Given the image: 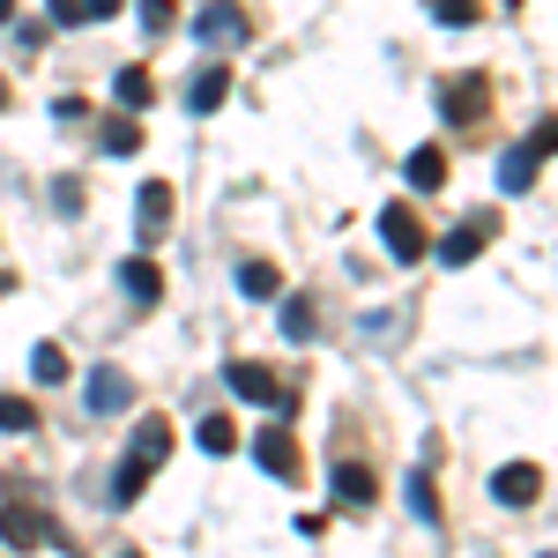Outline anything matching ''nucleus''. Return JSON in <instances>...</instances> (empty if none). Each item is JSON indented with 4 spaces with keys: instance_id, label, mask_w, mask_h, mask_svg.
<instances>
[{
    "instance_id": "obj_20",
    "label": "nucleus",
    "mask_w": 558,
    "mask_h": 558,
    "mask_svg": "<svg viewBox=\"0 0 558 558\" xmlns=\"http://www.w3.org/2000/svg\"><path fill=\"white\" fill-rule=\"evenodd\" d=\"M120 105H128V112H142V105H149V97H157V83H149V68H120Z\"/></svg>"
},
{
    "instance_id": "obj_3",
    "label": "nucleus",
    "mask_w": 558,
    "mask_h": 558,
    "mask_svg": "<svg viewBox=\"0 0 558 558\" xmlns=\"http://www.w3.org/2000/svg\"><path fill=\"white\" fill-rule=\"evenodd\" d=\"M484 239H499V216H470V223H454V231L439 239V260H447V268H470V260L484 254Z\"/></svg>"
},
{
    "instance_id": "obj_26",
    "label": "nucleus",
    "mask_w": 558,
    "mask_h": 558,
    "mask_svg": "<svg viewBox=\"0 0 558 558\" xmlns=\"http://www.w3.org/2000/svg\"><path fill=\"white\" fill-rule=\"evenodd\" d=\"M172 15H179L172 0H142V31H172Z\"/></svg>"
},
{
    "instance_id": "obj_17",
    "label": "nucleus",
    "mask_w": 558,
    "mask_h": 558,
    "mask_svg": "<svg viewBox=\"0 0 558 558\" xmlns=\"http://www.w3.org/2000/svg\"><path fill=\"white\" fill-rule=\"evenodd\" d=\"M165 216H172V186H165V179H149V186H142V239H157V231H165Z\"/></svg>"
},
{
    "instance_id": "obj_18",
    "label": "nucleus",
    "mask_w": 558,
    "mask_h": 558,
    "mask_svg": "<svg viewBox=\"0 0 558 558\" xmlns=\"http://www.w3.org/2000/svg\"><path fill=\"white\" fill-rule=\"evenodd\" d=\"M97 142H105V157H134L142 149V120H105Z\"/></svg>"
},
{
    "instance_id": "obj_5",
    "label": "nucleus",
    "mask_w": 558,
    "mask_h": 558,
    "mask_svg": "<svg viewBox=\"0 0 558 558\" xmlns=\"http://www.w3.org/2000/svg\"><path fill=\"white\" fill-rule=\"evenodd\" d=\"M254 462L268 476H283V484H291V476H299V439H291V425H260L254 432Z\"/></svg>"
},
{
    "instance_id": "obj_14",
    "label": "nucleus",
    "mask_w": 558,
    "mask_h": 558,
    "mask_svg": "<svg viewBox=\"0 0 558 558\" xmlns=\"http://www.w3.org/2000/svg\"><path fill=\"white\" fill-rule=\"evenodd\" d=\"M120 283H128V299H134V305H157V299H165V276H157V260H142V254H128Z\"/></svg>"
},
{
    "instance_id": "obj_28",
    "label": "nucleus",
    "mask_w": 558,
    "mask_h": 558,
    "mask_svg": "<svg viewBox=\"0 0 558 558\" xmlns=\"http://www.w3.org/2000/svg\"><path fill=\"white\" fill-rule=\"evenodd\" d=\"M529 149H536V157H558V112H551L536 134H529Z\"/></svg>"
},
{
    "instance_id": "obj_10",
    "label": "nucleus",
    "mask_w": 558,
    "mask_h": 558,
    "mask_svg": "<svg viewBox=\"0 0 558 558\" xmlns=\"http://www.w3.org/2000/svg\"><path fill=\"white\" fill-rule=\"evenodd\" d=\"M165 454H172V425H165V417H142V425H134V447H128V462L134 470H165Z\"/></svg>"
},
{
    "instance_id": "obj_2",
    "label": "nucleus",
    "mask_w": 558,
    "mask_h": 558,
    "mask_svg": "<svg viewBox=\"0 0 558 558\" xmlns=\"http://www.w3.org/2000/svg\"><path fill=\"white\" fill-rule=\"evenodd\" d=\"M439 112H447L454 128H476V120L492 112V75H454V83L439 89Z\"/></svg>"
},
{
    "instance_id": "obj_31",
    "label": "nucleus",
    "mask_w": 558,
    "mask_h": 558,
    "mask_svg": "<svg viewBox=\"0 0 558 558\" xmlns=\"http://www.w3.org/2000/svg\"><path fill=\"white\" fill-rule=\"evenodd\" d=\"M0 23H15V0H0Z\"/></svg>"
},
{
    "instance_id": "obj_29",
    "label": "nucleus",
    "mask_w": 558,
    "mask_h": 558,
    "mask_svg": "<svg viewBox=\"0 0 558 558\" xmlns=\"http://www.w3.org/2000/svg\"><path fill=\"white\" fill-rule=\"evenodd\" d=\"M120 8H128V0H83V23H112Z\"/></svg>"
},
{
    "instance_id": "obj_1",
    "label": "nucleus",
    "mask_w": 558,
    "mask_h": 558,
    "mask_svg": "<svg viewBox=\"0 0 558 558\" xmlns=\"http://www.w3.org/2000/svg\"><path fill=\"white\" fill-rule=\"evenodd\" d=\"M380 239H387V254L402 260V268H417V260L432 254V239H425V223H417L410 202H387L380 209Z\"/></svg>"
},
{
    "instance_id": "obj_25",
    "label": "nucleus",
    "mask_w": 558,
    "mask_h": 558,
    "mask_svg": "<svg viewBox=\"0 0 558 558\" xmlns=\"http://www.w3.org/2000/svg\"><path fill=\"white\" fill-rule=\"evenodd\" d=\"M432 15H439L447 31H470V23H476V0H432Z\"/></svg>"
},
{
    "instance_id": "obj_19",
    "label": "nucleus",
    "mask_w": 558,
    "mask_h": 558,
    "mask_svg": "<svg viewBox=\"0 0 558 558\" xmlns=\"http://www.w3.org/2000/svg\"><path fill=\"white\" fill-rule=\"evenodd\" d=\"M194 439H202V454H231V447H239V425H231V417H202Z\"/></svg>"
},
{
    "instance_id": "obj_9",
    "label": "nucleus",
    "mask_w": 558,
    "mask_h": 558,
    "mask_svg": "<svg viewBox=\"0 0 558 558\" xmlns=\"http://www.w3.org/2000/svg\"><path fill=\"white\" fill-rule=\"evenodd\" d=\"M223 380H231V395H246V402H268V410H291V395H283V387L268 380V365H246V357H239V365H223Z\"/></svg>"
},
{
    "instance_id": "obj_27",
    "label": "nucleus",
    "mask_w": 558,
    "mask_h": 558,
    "mask_svg": "<svg viewBox=\"0 0 558 558\" xmlns=\"http://www.w3.org/2000/svg\"><path fill=\"white\" fill-rule=\"evenodd\" d=\"M142 484H149V470H134V462H120V484H112V499H142Z\"/></svg>"
},
{
    "instance_id": "obj_33",
    "label": "nucleus",
    "mask_w": 558,
    "mask_h": 558,
    "mask_svg": "<svg viewBox=\"0 0 558 558\" xmlns=\"http://www.w3.org/2000/svg\"><path fill=\"white\" fill-rule=\"evenodd\" d=\"M120 558H142V551H120Z\"/></svg>"
},
{
    "instance_id": "obj_4",
    "label": "nucleus",
    "mask_w": 558,
    "mask_h": 558,
    "mask_svg": "<svg viewBox=\"0 0 558 558\" xmlns=\"http://www.w3.org/2000/svg\"><path fill=\"white\" fill-rule=\"evenodd\" d=\"M0 544L23 558V551H38V544H52V521L38 514V507H0Z\"/></svg>"
},
{
    "instance_id": "obj_22",
    "label": "nucleus",
    "mask_w": 558,
    "mask_h": 558,
    "mask_svg": "<svg viewBox=\"0 0 558 558\" xmlns=\"http://www.w3.org/2000/svg\"><path fill=\"white\" fill-rule=\"evenodd\" d=\"M283 336L291 343H313V299H283Z\"/></svg>"
},
{
    "instance_id": "obj_12",
    "label": "nucleus",
    "mask_w": 558,
    "mask_h": 558,
    "mask_svg": "<svg viewBox=\"0 0 558 558\" xmlns=\"http://www.w3.org/2000/svg\"><path fill=\"white\" fill-rule=\"evenodd\" d=\"M223 97H231V68H216V60H209V68L186 83V112H216Z\"/></svg>"
},
{
    "instance_id": "obj_32",
    "label": "nucleus",
    "mask_w": 558,
    "mask_h": 558,
    "mask_svg": "<svg viewBox=\"0 0 558 558\" xmlns=\"http://www.w3.org/2000/svg\"><path fill=\"white\" fill-rule=\"evenodd\" d=\"M0 105H8V83H0Z\"/></svg>"
},
{
    "instance_id": "obj_23",
    "label": "nucleus",
    "mask_w": 558,
    "mask_h": 558,
    "mask_svg": "<svg viewBox=\"0 0 558 558\" xmlns=\"http://www.w3.org/2000/svg\"><path fill=\"white\" fill-rule=\"evenodd\" d=\"M31 425H38V410H31L23 395H0V432H15V439H23Z\"/></svg>"
},
{
    "instance_id": "obj_8",
    "label": "nucleus",
    "mask_w": 558,
    "mask_h": 558,
    "mask_svg": "<svg viewBox=\"0 0 558 558\" xmlns=\"http://www.w3.org/2000/svg\"><path fill=\"white\" fill-rule=\"evenodd\" d=\"M194 38H202V45H239V38H246V8H239V0L202 8V15H194Z\"/></svg>"
},
{
    "instance_id": "obj_7",
    "label": "nucleus",
    "mask_w": 558,
    "mask_h": 558,
    "mask_svg": "<svg viewBox=\"0 0 558 558\" xmlns=\"http://www.w3.org/2000/svg\"><path fill=\"white\" fill-rule=\"evenodd\" d=\"M83 395H89V417H120V410L134 402V380L120 373V365H97Z\"/></svg>"
},
{
    "instance_id": "obj_15",
    "label": "nucleus",
    "mask_w": 558,
    "mask_h": 558,
    "mask_svg": "<svg viewBox=\"0 0 558 558\" xmlns=\"http://www.w3.org/2000/svg\"><path fill=\"white\" fill-rule=\"evenodd\" d=\"M536 165H544V157H536L529 142H514V149L499 157V186H507V194H529V186H536Z\"/></svg>"
},
{
    "instance_id": "obj_13",
    "label": "nucleus",
    "mask_w": 558,
    "mask_h": 558,
    "mask_svg": "<svg viewBox=\"0 0 558 558\" xmlns=\"http://www.w3.org/2000/svg\"><path fill=\"white\" fill-rule=\"evenodd\" d=\"M402 179H410V186H417V194H439V186H447V149H410V165H402Z\"/></svg>"
},
{
    "instance_id": "obj_11",
    "label": "nucleus",
    "mask_w": 558,
    "mask_h": 558,
    "mask_svg": "<svg viewBox=\"0 0 558 558\" xmlns=\"http://www.w3.org/2000/svg\"><path fill=\"white\" fill-rule=\"evenodd\" d=\"M336 499L343 507H373L380 499V476L365 470V462H336Z\"/></svg>"
},
{
    "instance_id": "obj_24",
    "label": "nucleus",
    "mask_w": 558,
    "mask_h": 558,
    "mask_svg": "<svg viewBox=\"0 0 558 558\" xmlns=\"http://www.w3.org/2000/svg\"><path fill=\"white\" fill-rule=\"evenodd\" d=\"M410 514H417V521H439V492H432V476H410Z\"/></svg>"
},
{
    "instance_id": "obj_6",
    "label": "nucleus",
    "mask_w": 558,
    "mask_h": 558,
    "mask_svg": "<svg viewBox=\"0 0 558 558\" xmlns=\"http://www.w3.org/2000/svg\"><path fill=\"white\" fill-rule=\"evenodd\" d=\"M492 499H499V507H536V499H544V470H536V462L492 470Z\"/></svg>"
},
{
    "instance_id": "obj_34",
    "label": "nucleus",
    "mask_w": 558,
    "mask_h": 558,
    "mask_svg": "<svg viewBox=\"0 0 558 558\" xmlns=\"http://www.w3.org/2000/svg\"><path fill=\"white\" fill-rule=\"evenodd\" d=\"M544 558H558V551H544Z\"/></svg>"
},
{
    "instance_id": "obj_21",
    "label": "nucleus",
    "mask_w": 558,
    "mask_h": 558,
    "mask_svg": "<svg viewBox=\"0 0 558 558\" xmlns=\"http://www.w3.org/2000/svg\"><path fill=\"white\" fill-rule=\"evenodd\" d=\"M31 373H38L45 387H52V380H68V350H60V343H38V350H31Z\"/></svg>"
},
{
    "instance_id": "obj_30",
    "label": "nucleus",
    "mask_w": 558,
    "mask_h": 558,
    "mask_svg": "<svg viewBox=\"0 0 558 558\" xmlns=\"http://www.w3.org/2000/svg\"><path fill=\"white\" fill-rule=\"evenodd\" d=\"M45 15L52 23H83V0H45Z\"/></svg>"
},
{
    "instance_id": "obj_16",
    "label": "nucleus",
    "mask_w": 558,
    "mask_h": 558,
    "mask_svg": "<svg viewBox=\"0 0 558 558\" xmlns=\"http://www.w3.org/2000/svg\"><path fill=\"white\" fill-rule=\"evenodd\" d=\"M239 291L246 299H283V268L276 260H239Z\"/></svg>"
}]
</instances>
